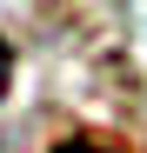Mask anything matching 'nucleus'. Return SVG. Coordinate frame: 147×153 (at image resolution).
Wrapping results in <instances>:
<instances>
[{
  "label": "nucleus",
  "mask_w": 147,
  "mask_h": 153,
  "mask_svg": "<svg viewBox=\"0 0 147 153\" xmlns=\"http://www.w3.org/2000/svg\"><path fill=\"white\" fill-rule=\"evenodd\" d=\"M7 87H14V53H7V40H0V100H7Z\"/></svg>",
  "instance_id": "f257e3e1"
},
{
  "label": "nucleus",
  "mask_w": 147,
  "mask_h": 153,
  "mask_svg": "<svg viewBox=\"0 0 147 153\" xmlns=\"http://www.w3.org/2000/svg\"><path fill=\"white\" fill-rule=\"evenodd\" d=\"M54 153H114V146H100V140H67V146H54Z\"/></svg>",
  "instance_id": "f03ea898"
}]
</instances>
